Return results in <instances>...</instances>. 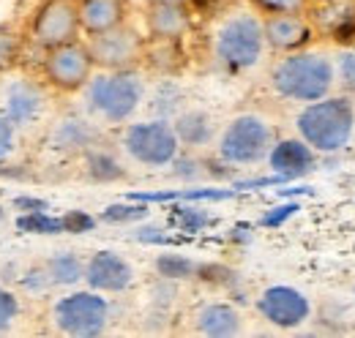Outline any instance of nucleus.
Segmentation results:
<instances>
[{
  "mask_svg": "<svg viewBox=\"0 0 355 338\" xmlns=\"http://www.w3.org/2000/svg\"><path fill=\"white\" fill-rule=\"evenodd\" d=\"M268 87L279 101L287 104H311L336 90L334 55L322 49H298L279 55L268 71Z\"/></svg>",
  "mask_w": 355,
  "mask_h": 338,
  "instance_id": "1",
  "label": "nucleus"
},
{
  "mask_svg": "<svg viewBox=\"0 0 355 338\" xmlns=\"http://www.w3.org/2000/svg\"><path fill=\"white\" fill-rule=\"evenodd\" d=\"M145 96L148 82L139 69H96V74L83 87V109L98 126L121 128L134 121V115L145 104Z\"/></svg>",
  "mask_w": 355,
  "mask_h": 338,
  "instance_id": "2",
  "label": "nucleus"
},
{
  "mask_svg": "<svg viewBox=\"0 0 355 338\" xmlns=\"http://www.w3.org/2000/svg\"><path fill=\"white\" fill-rule=\"evenodd\" d=\"M295 134L322 159L345 153L355 139V96L334 90L331 96L304 104L295 118Z\"/></svg>",
  "mask_w": 355,
  "mask_h": 338,
  "instance_id": "3",
  "label": "nucleus"
},
{
  "mask_svg": "<svg viewBox=\"0 0 355 338\" xmlns=\"http://www.w3.org/2000/svg\"><path fill=\"white\" fill-rule=\"evenodd\" d=\"M266 52L268 44L263 33V17L254 8L230 11L216 25L214 39H211L214 66L230 77L254 71L266 60Z\"/></svg>",
  "mask_w": 355,
  "mask_h": 338,
  "instance_id": "4",
  "label": "nucleus"
},
{
  "mask_svg": "<svg viewBox=\"0 0 355 338\" xmlns=\"http://www.w3.org/2000/svg\"><path fill=\"white\" fill-rule=\"evenodd\" d=\"M273 142H276V128L268 118L257 112H241L219 128L214 153L230 167L249 169L266 161Z\"/></svg>",
  "mask_w": 355,
  "mask_h": 338,
  "instance_id": "5",
  "label": "nucleus"
},
{
  "mask_svg": "<svg viewBox=\"0 0 355 338\" xmlns=\"http://www.w3.org/2000/svg\"><path fill=\"white\" fill-rule=\"evenodd\" d=\"M121 153L145 169H164L173 164L180 153V142L173 128V121L164 118H148V121H129L121 126Z\"/></svg>",
  "mask_w": 355,
  "mask_h": 338,
  "instance_id": "6",
  "label": "nucleus"
},
{
  "mask_svg": "<svg viewBox=\"0 0 355 338\" xmlns=\"http://www.w3.org/2000/svg\"><path fill=\"white\" fill-rule=\"evenodd\" d=\"M52 325L58 333L71 338H98L112 322V300L96 290H71L52 303Z\"/></svg>",
  "mask_w": 355,
  "mask_h": 338,
  "instance_id": "7",
  "label": "nucleus"
},
{
  "mask_svg": "<svg viewBox=\"0 0 355 338\" xmlns=\"http://www.w3.org/2000/svg\"><path fill=\"white\" fill-rule=\"evenodd\" d=\"M93 71L96 66H93L88 44L80 39L46 49L44 60H42V77L58 93H83Z\"/></svg>",
  "mask_w": 355,
  "mask_h": 338,
  "instance_id": "8",
  "label": "nucleus"
},
{
  "mask_svg": "<svg viewBox=\"0 0 355 338\" xmlns=\"http://www.w3.org/2000/svg\"><path fill=\"white\" fill-rule=\"evenodd\" d=\"M88 49L93 66L101 71H118V69H137L145 57V36L132 28L129 22L115 25L110 30L88 36Z\"/></svg>",
  "mask_w": 355,
  "mask_h": 338,
  "instance_id": "9",
  "label": "nucleus"
},
{
  "mask_svg": "<svg viewBox=\"0 0 355 338\" xmlns=\"http://www.w3.org/2000/svg\"><path fill=\"white\" fill-rule=\"evenodd\" d=\"M254 308L263 322H268L270 328H279V330H298L314 317V305H311L309 295L293 284L266 287L254 300Z\"/></svg>",
  "mask_w": 355,
  "mask_h": 338,
  "instance_id": "10",
  "label": "nucleus"
},
{
  "mask_svg": "<svg viewBox=\"0 0 355 338\" xmlns=\"http://www.w3.org/2000/svg\"><path fill=\"white\" fill-rule=\"evenodd\" d=\"M83 33L77 0H44L31 19V42L42 52L77 42Z\"/></svg>",
  "mask_w": 355,
  "mask_h": 338,
  "instance_id": "11",
  "label": "nucleus"
},
{
  "mask_svg": "<svg viewBox=\"0 0 355 338\" xmlns=\"http://www.w3.org/2000/svg\"><path fill=\"white\" fill-rule=\"evenodd\" d=\"M134 265L118 251L101 249L85 259V287L104 295H123L134 287Z\"/></svg>",
  "mask_w": 355,
  "mask_h": 338,
  "instance_id": "12",
  "label": "nucleus"
},
{
  "mask_svg": "<svg viewBox=\"0 0 355 338\" xmlns=\"http://www.w3.org/2000/svg\"><path fill=\"white\" fill-rule=\"evenodd\" d=\"M44 112H46V93L39 82L22 77V80H14V82L6 84L0 115L8 118L19 131L39 126L42 118H44Z\"/></svg>",
  "mask_w": 355,
  "mask_h": 338,
  "instance_id": "13",
  "label": "nucleus"
},
{
  "mask_svg": "<svg viewBox=\"0 0 355 338\" xmlns=\"http://www.w3.org/2000/svg\"><path fill=\"white\" fill-rule=\"evenodd\" d=\"M263 33H266L268 52L287 55L311 46L317 28L304 11H290V14H268L263 17Z\"/></svg>",
  "mask_w": 355,
  "mask_h": 338,
  "instance_id": "14",
  "label": "nucleus"
},
{
  "mask_svg": "<svg viewBox=\"0 0 355 338\" xmlns=\"http://www.w3.org/2000/svg\"><path fill=\"white\" fill-rule=\"evenodd\" d=\"M320 159L322 156L295 134V136H276L273 148L268 150L266 164L273 175H282L287 183H295L311 175L320 164Z\"/></svg>",
  "mask_w": 355,
  "mask_h": 338,
  "instance_id": "15",
  "label": "nucleus"
},
{
  "mask_svg": "<svg viewBox=\"0 0 355 338\" xmlns=\"http://www.w3.org/2000/svg\"><path fill=\"white\" fill-rule=\"evenodd\" d=\"M98 142H101V126L93 118L77 115V112L55 121L49 128V136H46L49 150H55L60 156H83Z\"/></svg>",
  "mask_w": 355,
  "mask_h": 338,
  "instance_id": "16",
  "label": "nucleus"
},
{
  "mask_svg": "<svg viewBox=\"0 0 355 338\" xmlns=\"http://www.w3.org/2000/svg\"><path fill=\"white\" fill-rule=\"evenodd\" d=\"M189 28H191L189 6L148 0V6H145V30H148L150 42H178L189 33Z\"/></svg>",
  "mask_w": 355,
  "mask_h": 338,
  "instance_id": "17",
  "label": "nucleus"
},
{
  "mask_svg": "<svg viewBox=\"0 0 355 338\" xmlns=\"http://www.w3.org/2000/svg\"><path fill=\"white\" fill-rule=\"evenodd\" d=\"M194 330L208 338L241 336L243 317L232 300H208L194 311Z\"/></svg>",
  "mask_w": 355,
  "mask_h": 338,
  "instance_id": "18",
  "label": "nucleus"
},
{
  "mask_svg": "<svg viewBox=\"0 0 355 338\" xmlns=\"http://www.w3.org/2000/svg\"><path fill=\"white\" fill-rule=\"evenodd\" d=\"M173 128L183 150H205L216 142V134H219L216 118L200 107H186L183 112H178L173 118Z\"/></svg>",
  "mask_w": 355,
  "mask_h": 338,
  "instance_id": "19",
  "label": "nucleus"
},
{
  "mask_svg": "<svg viewBox=\"0 0 355 338\" xmlns=\"http://www.w3.org/2000/svg\"><path fill=\"white\" fill-rule=\"evenodd\" d=\"M77 11H80L83 33L93 36L115 25H123L129 14V3L126 0H77Z\"/></svg>",
  "mask_w": 355,
  "mask_h": 338,
  "instance_id": "20",
  "label": "nucleus"
},
{
  "mask_svg": "<svg viewBox=\"0 0 355 338\" xmlns=\"http://www.w3.org/2000/svg\"><path fill=\"white\" fill-rule=\"evenodd\" d=\"M83 172L90 183H101V186H110V183H121L129 177V169H126V161L112 150L107 148L104 142L93 145L90 150L83 153Z\"/></svg>",
  "mask_w": 355,
  "mask_h": 338,
  "instance_id": "21",
  "label": "nucleus"
},
{
  "mask_svg": "<svg viewBox=\"0 0 355 338\" xmlns=\"http://www.w3.org/2000/svg\"><path fill=\"white\" fill-rule=\"evenodd\" d=\"M44 267L49 273V281L52 287H63V290H71L77 284L85 281V259L77 251H52L44 259Z\"/></svg>",
  "mask_w": 355,
  "mask_h": 338,
  "instance_id": "22",
  "label": "nucleus"
},
{
  "mask_svg": "<svg viewBox=\"0 0 355 338\" xmlns=\"http://www.w3.org/2000/svg\"><path fill=\"white\" fill-rule=\"evenodd\" d=\"M145 98H148V112H150V118L173 121L178 112L186 109V90H183L175 80H170V77L159 80Z\"/></svg>",
  "mask_w": 355,
  "mask_h": 338,
  "instance_id": "23",
  "label": "nucleus"
},
{
  "mask_svg": "<svg viewBox=\"0 0 355 338\" xmlns=\"http://www.w3.org/2000/svg\"><path fill=\"white\" fill-rule=\"evenodd\" d=\"M167 224H170V229L191 238V235H200V232L211 229L216 224V215H211L205 208H200V202H170Z\"/></svg>",
  "mask_w": 355,
  "mask_h": 338,
  "instance_id": "24",
  "label": "nucleus"
},
{
  "mask_svg": "<svg viewBox=\"0 0 355 338\" xmlns=\"http://www.w3.org/2000/svg\"><path fill=\"white\" fill-rule=\"evenodd\" d=\"M322 8L331 14L325 19V30L328 36L342 46H353L355 42V6L345 0H334V3H322Z\"/></svg>",
  "mask_w": 355,
  "mask_h": 338,
  "instance_id": "25",
  "label": "nucleus"
},
{
  "mask_svg": "<svg viewBox=\"0 0 355 338\" xmlns=\"http://www.w3.org/2000/svg\"><path fill=\"white\" fill-rule=\"evenodd\" d=\"M197 265L191 256L178 251H164L153 259V270L159 278H167V281H191L197 276Z\"/></svg>",
  "mask_w": 355,
  "mask_h": 338,
  "instance_id": "26",
  "label": "nucleus"
},
{
  "mask_svg": "<svg viewBox=\"0 0 355 338\" xmlns=\"http://www.w3.org/2000/svg\"><path fill=\"white\" fill-rule=\"evenodd\" d=\"M150 218V205L148 202H137V199H123V202H112L98 213L101 224H139Z\"/></svg>",
  "mask_w": 355,
  "mask_h": 338,
  "instance_id": "27",
  "label": "nucleus"
},
{
  "mask_svg": "<svg viewBox=\"0 0 355 338\" xmlns=\"http://www.w3.org/2000/svg\"><path fill=\"white\" fill-rule=\"evenodd\" d=\"M14 224L22 235H66L63 232V218L46 211L19 213Z\"/></svg>",
  "mask_w": 355,
  "mask_h": 338,
  "instance_id": "28",
  "label": "nucleus"
},
{
  "mask_svg": "<svg viewBox=\"0 0 355 338\" xmlns=\"http://www.w3.org/2000/svg\"><path fill=\"white\" fill-rule=\"evenodd\" d=\"M167 169L180 183H197V180L205 177V159H200L197 150H183L180 148V153L173 159V164Z\"/></svg>",
  "mask_w": 355,
  "mask_h": 338,
  "instance_id": "29",
  "label": "nucleus"
},
{
  "mask_svg": "<svg viewBox=\"0 0 355 338\" xmlns=\"http://www.w3.org/2000/svg\"><path fill=\"white\" fill-rule=\"evenodd\" d=\"M334 71H336V90L355 96V46H342L334 55Z\"/></svg>",
  "mask_w": 355,
  "mask_h": 338,
  "instance_id": "30",
  "label": "nucleus"
},
{
  "mask_svg": "<svg viewBox=\"0 0 355 338\" xmlns=\"http://www.w3.org/2000/svg\"><path fill=\"white\" fill-rule=\"evenodd\" d=\"M132 238L142 246H178V243H183V238L170 232V224L167 226L164 224H139Z\"/></svg>",
  "mask_w": 355,
  "mask_h": 338,
  "instance_id": "31",
  "label": "nucleus"
},
{
  "mask_svg": "<svg viewBox=\"0 0 355 338\" xmlns=\"http://www.w3.org/2000/svg\"><path fill=\"white\" fill-rule=\"evenodd\" d=\"M17 284H19V290L28 292V295H44V292L52 290V281H49V273H46L44 265H31V267H25V270L17 276Z\"/></svg>",
  "mask_w": 355,
  "mask_h": 338,
  "instance_id": "32",
  "label": "nucleus"
},
{
  "mask_svg": "<svg viewBox=\"0 0 355 338\" xmlns=\"http://www.w3.org/2000/svg\"><path fill=\"white\" fill-rule=\"evenodd\" d=\"M301 211V199H282L279 205H273V208H268L263 215H260V226H266V229H279V226H284L293 215H298Z\"/></svg>",
  "mask_w": 355,
  "mask_h": 338,
  "instance_id": "33",
  "label": "nucleus"
},
{
  "mask_svg": "<svg viewBox=\"0 0 355 338\" xmlns=\"http://www.w3.org/2000/svg\"><path fill=\"white\" fill-rule=\"evenodd\" d=\"M19 311H22V303H19L17 292H11L8 287L0 284V336L14 328V322L19 319Z\"/></svg>",
  "mask_w": 355,
  "mask_h": 338,
  "instance_id": "34",
  "label": "nucleus"
},
{
  "mask_svg": "<svg viewBox=\"0 0 355 338\" xmlns=\"http://www.w3.org/2000/svg\"><path fill=\"white\" fill-rule=\"evenodd\" d=\"M17 57H19V36H17V30L8 28V25H0V74L14 69Z\"/></svg>",
  "mask_w": 355,
  "mask_h": 338,
  "instance_id": "35",
  "label": "nucleus"
},
{
  "mask_svg": "<svg viewBox=\"0 0 355 338\" xmlns=\"http://www.w3.org/2000/svg\"><path fill=\"white\" fill-rule=\"evenodd\" d=\"M60 218H63V232L66 235H88L98 224V218L90 215L88 211H66Z\"/></svg>",
  "mask_w": 355,
  "mask_h": 338,
  "instance_id": "36",
  "label": "nucleus"
},
{
  "mask_svg": "<svg viewBox=\"0 0 355 338\" xmlns=\"http://www.w3.org/2000/svg\"><path fill=\"white\" fill-rule=\"evenodd\" d=\"M309 0H252V8L268 17V14H290V11H306Z\"/></svg>",
  "mask_w": 355,
  "mask_h": 338,
  "instance_id": "37",
  "label": "nucleus"
},
{
  "mask_svg": "<svg viewBox=\"0 0 355 338\" xmlns=\"http://www.w3.org/2000/svg\"><path fill=\"white\" fill-rule=\"evenodd\" d=\"M17 134H19V128L0 115V164L17 153Z\"/></svg>",
  "mask_w": 355,
  "mask_h": 338,
  "instance_id": "38",
  "label": "nucleus"
},
{
  "mask_svg": "<svg viewBox=\"0 0 355 338\" xmlns=\"http://www.w3.org/2000/svg\"><path fill=\"white\" fill-rule=\"evenodd\" d=\"M11 205L22 213H33V211H49V202L44 197H33V194H19L11 199Z\"/></svg>",
  "mask_w": 355,
  "mask_h": 338,
  "instance_id": "39",
  "label": "nucleus"
},
{
  "mask_svg": "<svg viewBox=\"0 0 355 338\" xmlns=\"http://www.w3.org/2000/svg\"><path fill=\"white\" fill-rule=\"evenodd\" d=\"M227 240L235 243V246H249V243L254 240V226L246 224V221H241V224H235V226L227 232Z\"/></svg>",
  "mask_w": 355,
  "mask_h": 338,
  "instance_id": "40",
  "label": "nucleus"
},
{
  "mask_svg": "<svg viewBox=\"0 0 355 338\" xmlns=\"http://www.w3.org/2000/svg\"><path fill=\"white\" fill-rule=\"evenodd\" d=\"M311 194H314L311 186H290V183H287V188H284V186L276 188V197H279V199H301V197H311Z\"/></svg>",
  "mask_w": 355,
  "mask_h": 338,
  "instance_id": "41",
  "label": "nucleus"
},
{
  "mask_svg": "<svg viewBox=\"0 0 355 338\" xmlns=\"http://www.w3.org/2000/svg\"><path fill=\"white\" fill-rule=\"evenodd\" d=\"M19 177H28L25 167H19V164H8V161L0 164V180H19Z\"/></svg>",
  "mask_w": 355,
  "mask_h": 338,
  "instance_id": "42",
  "label": "nucleus"
},
{
  "mask_svg": "<svg viewBox=\"0 0 355 338\" xmlns=\"http://www.w3.org/2000/svg\"><path fill=\"white\" fill-rule=\"evenodd\" d=\"M159 3H178V6H189L191 0H159Z\"/></svg>",
  "mask_w": 355,
  "mask_h": 338,
  "instance_id": "43",
  "label": "nucleus"
},
{
  "mask_svg": "<svg viewBox=\"0 0 355 338\" xmlns=\"http://www.w3.org/2000/svg\"><path fill=\"white\" fill-rule=\"evenodd\" d=\"M3 218H6V208H3V202H0V224H3Z\"/></svg>",
  "mask_w": 355,
  "mask_h": 338,
  "instance_id": "44",
  "label": "nucleus"
},
{
  "mask_svg": "<svg viewBox=\"0 0 355 338\" xmlns=\"http://www.w3.org/2000/svg\"><path fill=\"white\" fill-rule=\"evenodd\" d=\"M317 3H334V0H317Z\"/></svg>",
  "mask_w": 355,
  "mask_h": 338,
  "instance_id": "45",
  "label": "nucleus"
}]
</instances>
